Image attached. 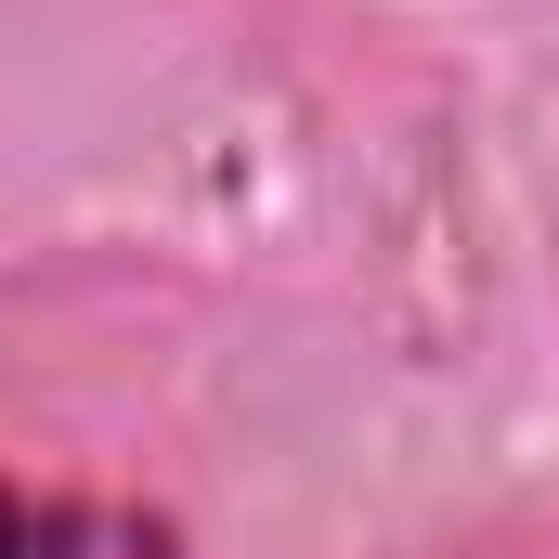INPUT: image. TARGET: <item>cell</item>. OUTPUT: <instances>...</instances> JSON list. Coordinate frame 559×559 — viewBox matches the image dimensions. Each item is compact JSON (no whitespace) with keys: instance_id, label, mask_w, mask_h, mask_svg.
<instances>
[{"instance_id":"cell-1","label":"cell","mask_w":559,"mask_h":559,"mask_svg":"<svg viewBox=\"0 0 559 559\" xmlns=\"http://www.w3.org/2000/svg\"><path fill=\"white\" fill-rule=\"evenodd\" d=\"M0 559H182V534L131 495H79V481H26L0 468Z\"/></svg>"}]
</instances>
